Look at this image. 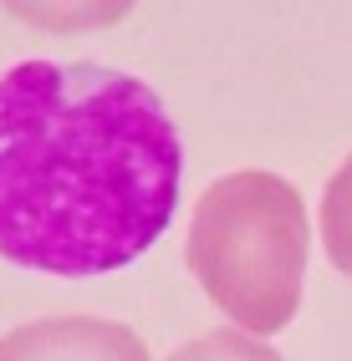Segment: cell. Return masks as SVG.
Returning <instances> with one entry per match:
<instances>
[{"label":"cell","instance_id":"1","mask_svg":"<svg viewBox=\"0 0 352 361\" xmlns=\"http://www.w3.org/2000/svg\"><path fill=\"white\" fill-rule=\"evenodd\" d=\"M184 142L138 77L20 61L0 77V255L41 275H107L158 245Z\"/></svg>","mask_w":352,"mask_h":361},{"label":"cell","instance_id":"2","mask_svg":"<svg viewBox=\"0 0 352 361\" xmlns=\"http://www.w3.org/2000/svg\"><path fill=\"white\" fill-rule=\"evenodd\" d=\"M312 224L301 194L261 168L215 178L189 219V270L250 336L286 331L301 305Z\"/></svg>","mask_w":352,"mask_h":361},{"label":"cell","instance_id":"3","mask_svg":"<svg viewBox=\"0 0 352 361\" xmlns=\"http://www.w3.org/2000/svg\"><path fill=\"white\" fill-rule=\"evenodd\" d=\"M0 361H148V346L102 316H46L0 336Z\"/></svg>","mask_w":352,"mask_h":361},{"label":"cell","instance_id":"4","mask_svg":"<svg viewBox=\"0 0 352 361\" xmlns=\"http://www.w3.org/2000/svg\"><path fill=\"white\" fill-rule=\"evenodd\" d=\"M322 245H327V259L352 280V158L327 178V194H322Z\"/></svg>","mask_w":352,"mask_h":361},{"label":"cell","instance_id":"5","mask_svg":"<svg viewBox=\"0 0 352 361\" xmlns=\"http://www.w3.org/2000/svg\"><path fill=\"white\" fill-rule=\"evenodd\" d=\"M169 361H281V356L261 341H250V336H240V331H209L199 341L179 346Z\"/></svg>","mask_w":352,"mask_h":361}]
</instances>
